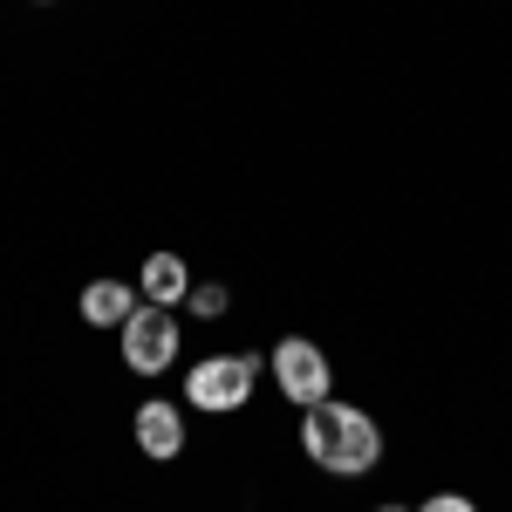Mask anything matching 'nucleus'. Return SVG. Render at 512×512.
Masks as SVG:
<instances>
[{
	"label": "nucleus",
	"mask_w": 512,
	"mask_h": 512,
	"mask_svg": "<svg viewBox=\"0 0 512 512\" xmlns=\"http://www.w3.org/2000/svg\"><path fill=\"white\" fill-rule=\"evenodd\" d=\"M130 431H137V451H144V458L171 465V458L185 451V410H178V403H164V396H151V403H137Z\"/></svg>",
	"instance_id": "5"
},
{
	"label": "nucleus",
	"mask_w": 512,
	"mask_h": 512,
	"mask_svg": "<svg viewBox=\"0 0 512 512\" xmlns=\"http://www.w3.org/2000/svg\"><path fill=\"white\" fill-rule=\"evenodd\" d=\"M137 294H144L151 308H185V301H192V267H185L178 253H151L144 274H137Z\"/></svg>",
	"instance_id": "6"
},
{
	"label": "nucleus",
	"mask_w": 512,
	"mask_h": 512,
	"mask_svg": "<svg viewBox=\"0 0 512 512\" xmlns=\"http://www.w3.org/2000/svg\"><path fill=\"white\" fill-rule=\"evenodd\" d=\"M117 335H123V369H130V376H164V369L178 362V315H171V308L137 301V315L123 321Z\"/></svg>",
	"instance_id": "3"
},
{
	"label": "nucleus",
	"mask_w": 512,
	"mask_h": 512,
	"mask_svg": "<svg viewBox=\"0 0 512 512\" xmlns=\"http://www.w3.org/2000/svg\"><path fill=\"white\" fill-rule=\"evenodd\" d=\"M226 301H233V294H226L219 280H205V287H192V301H185V308H192L198 321H226Z\"/></svg>",
	"instance_id": "8"
},
{
	"label": "nucleus",
	"mask_w": 512,
	"mask_h": 512,
	"mask_svg": "<svg viewBox=\"0 0 512 512\" xmlns=\"http://www.w3.org/2000/svg\"><path fill=\"white\" fill-rule=\"evenodd\" d=\"M267 369H274V383L287 403H301V410H315L328 403V383H335V369H328V355L315 342H301V335H287L274 355H267Z\"/></svg>",
	"instance_id": "4"
},
{
	"label": "nucleus",
	"mask_w": 512,
	"mask_h": 512,
	"mask_svg": "<svg viewBox=\"0 0 512 512\" xmlns=\"http://www.w3.org/2000/svg\"><path fill=\"white\" fill-rule=\"evenodd\" d=\"M301 451L328 478H362V472H376V458H383V431H376L369 410L328 396L315 410H301Z\"/></svg>",
	"instance_id": "1"
},
{
	"label": "nucleus",
	"mask_w": 512,
	"mask_h": 512,
	"mask_svg": "<svg viewBox=\"0 0 512 512\" xmlns=\"http://www.w3.org/2000/svg\"><path fill=\"white\" fill-rule=\"evenodd\" d=\"M267 355H205L192 376H185V403L205 410V417H226V410H246V396L260 383Z\"/></svg>",
	"instance_id": "2"
},
{
	"label": "nucleus",
	"mask_w": 512,
	"mask_h": 512,
	"mask_svg": "<svg viewBox=\"0 0 512 512\" xmlns=\"http://www.w3.org/2000/svg\"><path fill=\"white\" fill-rule=\"evenodd\" d=\"M417 512H478V506L465 499V492H431V499H424Z\"/></svg>",
	"instance_id": "9"
},
{
	"label": "nucleus",
	"mask_w": 512,
	"mask_h": 512,
	"mask_svg": "<svg viewBox=\"0 0 512 512\" xmlns=\"http://www.w3.org/2000/svg\"><path fill=\"white\" fill-rule=\"evenodd\" d=\"M137 301L144 294H130V280H89L82 287V321L89 328H123V321L137 315Z\"/></svg>",
	"instance_id": "7"
},
{
	"label": "nucleus",
	"mask_w": 512,
	"mask_h": 512,
	"mask_svg": "<svg viewBox=\"0 0 512 512\" xmlns=\"http://www.w3.org/2000/svg\"><path fill=\"white\" fill-rule=\"evenodd\" d=\"M376 512H410V506H376Z\"/></svg>",
	"instance_id": "10"
}]
</instances>
